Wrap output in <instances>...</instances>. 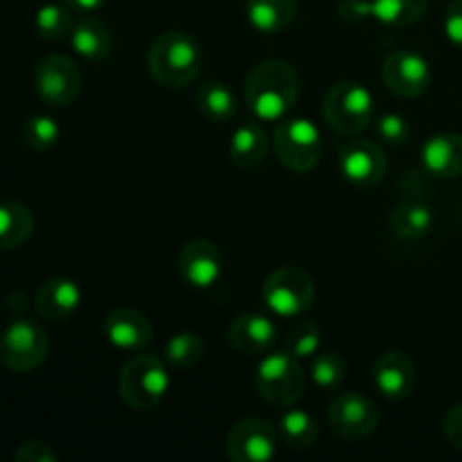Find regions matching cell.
Returning <instances> with one entry per match:
<instances>
[{
	"mask_svg": "<svg viewBox=\"0 0 462 462\" xmlns=\"http://www.w3.org/2000/svg\"><path fill=\"white\" fill-rule=\"evenodd\" d=\"M300 95V77L291 63L269 59L251 68L244 81V99L255 120L280 122L293 111Z\"/></svg>",
	"mask_w": 462,
	"mask_h": 462,
	"instance_id": "cell-1",
	"label": "cell"
},
{
	"mask_svg": "<svg viewBox=\"0 0 462 462\" xmlns=\"http://www.w3.org/2000/svg\"><path fill=\"white\" fill-rule=\"evenodd\" d=\"M147 63L152 77L162 88L179 90L197 79L201 70V48L188 32L170 30L153 41Z\"/></svg>",
	"mask_w": 462,
	"mask_h": 462,
	"instance_id": "cell-2",
	"label": "cell"
},
{
	"mask_svg": "<svg viewBox=\"0 0 462 462\" xmlns=\"http://www.w3.org/2000/svg\"><path fill=\"white\" fill-rule=\"evenodd\" d=\"M117 391L134 411H153L170 391V370L165 359L138 352L125 361L117 374Z\"/></svg>",
	"mask_w": 462,
	"mask_h": 462,
	"instance_id": "cell-3",
	"label": "cell"
},
{
	"mask_svg": "<svg viewBox=\"0 0 462 462\" xmlns=\"http://www.w3.org/2000/svg\"><path fill=\"white\" fill-rule=\"evenodd\" d=\"M323 120L334 134L356 135L374 120V97L361 81H338L328 90L323 102Z\"/></svg>",
	"mask_w": 462,
	"mask_h": 462,
	"instance_id": "cell-4",
	"label": "cell"
},
{
	"mask_svg": "<svg viewBox=\"0 0 462 462\" xmlns=\"http://www.w3.org/2000/svg\"><path fill=\"white\" fill-rule=\"evenodd\" d=\"M273 149L287 170L305 174L320 162L323 138L319 126L307 117H284L273 131Z\"/></svg>",
	"mask_w": 462,
	"mask_h": 462,
	"instance_id": "cell-5",
	"label": "cell"
},
{
	"mask_svg": "<svg viewBox=\"0 0 462 462\" xmlns=\"http://www.w3.org/2000/svg\"><path fill=\"white\" fill-rule=\"evenodd\" d=\"M300 359L284 352H271L262 359L255 373V388L266 404L275 409H289L305 393V373Z\"/></svg>",
	"mask_w": 462,
	"mask_h": 462,
	"instance_id": "cell-6",
	"label": "cell"
},
{
	"mask_svg": "<svg viewBox=\"0 0 462 462\" xmlns=\"http://www.w3.org/2000/svg\"><path fill=\"white\" fill-rule=\"evenodd\" d=\"M262 300L280 319H300L316 300V282L298 266L275 269L262 284Z\"/></svg>",
	"mask_w": 462,
	"mask_h": 462,
	"instance_id": "cell-7",
	"label": "cell"
},
{
	"mask_svg": "<svg viewBox=\"0 0 462 462\" xmlns=\"http://www.w3.org/2000/svg\"><path fill=\"white\" fill-rule=\"evenodd\" d=\"M48 334L30 319L12 320L0 334V364L12 373H34L48 359Z\"/></svg>",
	"mask_w": 462,
	"mask_h": 462,
	"instance_id": "cell-8",
	"label": "cell"
},
{
	"mask_svg": "<svg viewBox=\"0 0 462 462\" xmlns=\"http://www.w3.org/2000/svg\"><path fill=\"white\" fill-rule=\"evenodd\" d=\"M34 86L39 97L50 106H68L81 90V72L70 57L50 54L34 68Z\"/></svg>",
	"mask_w": 462,
	"mask_h": 462,
	"instance_id": "cell-9",
	"label": "cell"
},
{
	"mask_svg": "<svg viewBox=\"0 0 462 462\" xmlns=\"http://www.w3.org/2000/svg\"><path fill=\"white\" fill-rule=\"evenodd\" d=\"M278 438L269 420H239L226 436V456L233 462H269L278 449Z\"/></svg>",
	"mask_w": 462,
	"mask_h": 462,
	"instance_id": "cell-10",
	"label": "cell"
},
{
	"mask_svg": "<svg viewBox=\"0 0 462 462\" xmlns=\"http://www.w3.org/2000/svg\"><path fill=\"white\" fill-rule=\"evenodd\" d=\"M382 79L397 97H420L433 81L431 63L413 50H395L383 59Z\"/></svg>",
	"mask_w": 462,
	"mask_h": 462,
	"instance_id": "cell-11",
	"label": "cell"
},
{
	"mask_svg": "<svg viewBox=\"0 0 462 462\" xmlns=\"http://www.w3.org/2000/svg\"><path fill=\"white\" fill-rule=\"evenodd\" d=\"M338 170L355 188H374L386 176L388 158L379 143L356 138L343 144L338 152Z\"/></svg>",
	"mask_w": 462,
	"mask_h": 462,
	"instance_id": "cell-12",
	"label": "cell"
},
{
	"mask_svg": "<svg viewBox=\"0 0 462 462\" xmlns=\"http://www.w3.org/2000/svg\"><path fill=\"white\" fill-rule=\"evenodd\" d=\"M328 422L337 436L346 440H361L377 429L379 411L365 395L347 391L334 397L328 409Z\"/></svg>",
	"mask_w": 462,
	"mask_h": 462,
	"instance_id": "cell-13",
	"label": "cell"
},
{
	"mask_svg": "<svg viewBox=\"0 0 462 462\" xmlns=\"http://www.w3.org/2000/svg\"><path fill=\"white\" fill-rule=\"evenodd\" d=\"M176 269L188 287L210 289L224 273V253L210 239H192L180 248Z\"/></svg>",
	"mask_w": 462,
	"mask_h": 462,
	"instance_id": "cell-14",
	"label": "cell"
},
{
	"mask_svg": "<svg viewBox=\"0 0 462 462\" xmlns=\"http://www.w3.org/2000/svg\"><path fill=\"white\" fill-rule=\"evenodd\" d=\"M104 337L117 350L143 352L153 341L152 320L138 310L120 307L104 319Z\"/></svg>",
	"mask_w": 462,
	"mask_h": 462,
	"instance_id": "cell-15",
	"label": "cell"
},
{
	"mask_svg": "<svg viewBox=\"0 0 462 462\" xmlns=\"http://www.w3.org/2000/svg\"><path fill=\"white\" fill-rule=\"evenodd\" d=\"M373 382L388 400H406L415 391L418 370H415L413 359L404 352H383L374 364Z\"/></svg>",
	"mask_w": 462,
	"mask_h": 462,
	"instance_id": "cell-16",
	"label": "cell"
},
{
	"mask_svg": "<svg viewBox=\"0 0 462 462\" xmlns=\"http://www.w3.org/2000/svg\"><path fill=\"white\" fill-rule=\"evenodd\" d=\"M81 287L70 278H50L39 287L34 298V310L39 319L50 323H61L72 319L81 307Z\"/></svg>",
	"mask_w": 462,
	"mask_h": 462,
	"instance_id": "cell-17",
	"label": "cell"
},
{
	"mask_svg": "<svg viewBox=\"0 0 462 462\" xmlns=\"http://www.w3.org/2000/svg\"><path fill=\"white\" fill-rule=\"evenodd\" d=\"M228 341L242 355H266L278 341V329L273 320L262 314H239L230 323Z\"/></svg>",
	"mask_w": 462,
	"mask_h": 462,
	"instance_id": "cell-18",
	"label": "cell"
},
{
	"mask_svg": "<svg viewBox=\"0 0 462 462\" xmlns=\"http://www.w3.org/2000/svg\"><path fill=\"white\" fill-rule=\"evenodd\" d=\"M422 165L436 179H458L462 176V134L445 131L424 143Z\"/></svg>",
	"mask_w": 462,
	"mask_h": 462,
	"instance_id": "cell-19",
	"label": "cell"
},
{
	"mask_svg": "<svg viewBox=\"0 0 462 462\" xmlns=\"http://www.w3.org/2000/svg\"><path fill=\"white\" fill-rule=\"evenodd\" d=\"M70 45L86 61H104L113 52V32L99 18H79L70 32Z\"/></svg>",
	"mask_w": 462,
	"mask_h": 462,
	"instance_id": "cell-20",
	"label": "cell"
},
{
	"mask_svg": "<svg viewBox=\"0 0 462 462\" xmlns=\"http://www.w3.org/2000/svg\"><path fill=\"white\" fill-rule=\"evenodd\" d=\"M230 158L242 170H255L266 161L269 138L257 122H244L230 138Z\"/></svg>",
	"mask_w": 462,
	"mask_h": 462,
	"instance_id": "cell-21",
	"label": "cell"
},
{
	"mask_svg": "<svg viewBox=\"0 0 462 462\" xmlns=\"http://www.w3.org/2000/svg\"><path fill=\"white\" fill-rule=\"evenodd\" d=\"M298 14V0H248L246 18L262 34H280Z\"/></svg>",
	"mask_w": 462,
	"mask_h": 462,
	"instance_id": "cell-22",
	"label": "cell"
},
{
	"mask_svg": "<svg viewBox=\"0 0 462 462\" xmlns=\"http://www.w3.org/2000/svg\"><path fill=\"white\" fill-rule=\"evenodd\" d=\"M34 233L30 208L18 201H0V251L21 248Z\"/></svg>",
	"mask_w": 462,
	"mask_h": 462,
	"instance_id": "cell-23",
	"label": "cell"
},
{
	"mask_svg": "<svg viewBox=\"0 0 462 462\" xmlns=\"http://www.w3.org/2000/svg\"><path fill=\"white\" fill-rule=\"evenodd\" d=\"M197 108L206 120L224 125V122L233 120L235 113H237V99L224 81L210 79L199 86Z\"/></svg>",
	"mask_w": 462,
	"mask_h": 462,
	"instance_id": "cell-24",
	"label": "cell"
},
{
	"mask_svg": "<svg viewBox=\"0 0 462 462\" xmlns=\"http://www.w3.org/2000/svg\"><path fill=\"white\" fill-rule=\"evenodd\" d=\"M278 436L289 449L305 451L311 449L319 440V422L307 411L291 409L284 411L278 424Z\"/></svg>",
	"mask_w": 462,
	"mask_h": 462,
	"instance_id": "cell-25",
	"label": "cell"
},
{
	"mask_svg": "<svg viewBox=\"0 0 462 462\" xmlns=\"http://www.w3.org/2000/svg\"><path fill=\"white\" fill-rule=\"evenodd\" d=\"M388 226L400 239H420L431 230L433 212L424 203L404 201L391 212Z\"/></svg>",
	"mask_w": 462,
	"mask_h": 462,
	"instance_id": "cell-26",
	"label": "cell"
},
{
	"mask_svg": "<svg viewBox=\"0 0 462 462\" xmlns=\"http://www.w3.org/2000/svg\"><path fill=\"white\" fill-rule=\"evenodd\" d=\"M373 18L388 27L415 25L427 14L429 0H370Z\"/></svg>",
	"mask_w": 462,
	"mask_h": 462,
	"instance_id": "cell-27",
	"label": "cell"
},
{
	"mask_svg": "<svg viewBox=\"0 0 462 462\" xmlns=\"http://www.w3.org/2000/svg\"><path fill=\"white\" fill-rule=\"evenodd\" d=\"M206 355V341L197 332H179L165 343L162 359L170 368L188 370L194 368Z\"/></svg>",
	"mask_w": 462,
	"mask_h": 462,
	"instance_id": "cell-28",
	"label": "cell"
},
{
	"mask_svg": "<svg viewBox=\"0 0 462 462\" xmlns=\"http://www.w3.org/2000/svg\"><path fill=\"white\" fill-rule=\"evenodd\" d=\"M72 12H75V9H72L70 5H43L34 16L36 32L48 41L66 39V36H70L72 27H75L77 23Z\"/></svg>",
	"mask_w": 462,
	"mask_h": 462,
	"instance_id": "cell-29",
	"label": "cell"
},
{
	"mask_svg": "<svg viewBox=\"0 0 462 462\" xmlns=\"http://www.w3.org/2000/svg\"><path fill=\"white\" fill-rule=\"evenodd\" d=\"M284 347L296 359H310L320 350V329L314 320L298 319L284 337Z\"/></svg>",
	"mask_w": 462,
	"mask_h": 462,
	"instance_id": "cell-30",
	"label": "cell"
},
{
	"mask_svg": "<svg viewBox=\"0 0 462 462\" xmlns=\"http://www.w3.org/2000/svg\"><path fill=\"white\" fill-rule=\"evenodd\" d=\"M61 129H59L57 120L45 113H36V116L27 117L23 125V143L32 149V152H48L57 144Z\"/></svg>",
	"mask_w": 462,
	"mask_h": 462,
	"instance_id": "cell-31",
	"label": "cell"
},
{
	"mask_svg": "<svg viewBox=\"0 0 462 462\" xmlns=\"http://www.w3.org/2000/svg\"><path fill=\"white\" fill-rule=\"evenodd\" d=\"M346 359L337 352H316V359L311 364V379L323 391H337L346 379Z\"/></svg>",
	"mask_w": 462,
	"mask_h": 462,
	"instance_id": "cell-32",
	"label": "cell"
},
{
	"mask_svg": "<svg viewBox=\"0 0 462 462\" xmlns=\"http://www.w3.org/2000/svg\"><path fill=\"white\" fill-rule=\"evenodd\" d=\"M374 134L382 140L383 144H391V147H404L411 140V122L406 120L402 113H383L374 120Z\"/></svg>",
	"mask_w": 462,
	"mask_h": 462,
	"instance_id": "cell-33",
	"label": "cell"
},
{
	"mask_svg": "<svg viewBox=\"0 0 462 462\" xmlns=\"http://www.w3.org/2000/svg\"><path fill=\"white\" fill-rule=\"evenodd\" d=\"M14 460L16 462H57V454L50 445L41 440L23 442L16 451H14Z\"/></svg>",
	"mask_w": 462,
	"mask_h": 462,
	"instance_id": "cell-34",
	"label": "cell"
},
{
	"mask_svg": "<svg viewBox=\"0 0 462 462\" xmlns=\"http://www.w3.org/2000/svg\"><path fill=\"white\" fill-rule=\"evenodd\" d=\"M442 433L454 449L462 451V404L451 406L442 418Z\"/></svg>",
	"mask_w": 462,
	"mask_h": 462,
	"instance_id": "cell-35",
	"label": "cell"
},
{
	"mask_svg": "<svg viewBox=\"0 0 462 462\" xmlns=\"http://www.w3.org/2000/svg\"><path fill=\"white\" fill-rule=\"evenodd\" d=\"M445 34L456 48L462 50V0H454L445 14Z\"/></svg>",
	"mask_w": 462,
	"mask_h": 462,
	"instance_id": "cell-36",
	"label": "cell"
},
{
	"mask_svg": "<svg viewBox=\"0 0 462 462\" xmlns=\"http://www.w3.org/2000/svg\"><path fill=\"white\" fill-rule=\"evenodd\" d=\"M338 16L346 18L347 23H361L373 16V5H370V0H341Z\"/></svg>",
	"mask_w": 462,
	"mask_h": 462,
	"instance_id": "cell-37",
	"label": "cell"
},
{
	"mask_svg": "<svg viewBox=\"0 0 462 462\" xmlns=\"http://www.w3.org/2000/svg\"><path fill=\"white\" fill-rule=\"evenodd\" d=\"M104 3H106V0H66V5H70L75 12H81V14L95 12V9L102 7Z\"/></svg>",
	"mask_w": 462,
	"mask_h": 462,
	"instance_id": "cell-38",
	"label": "cell"
}]
</instances>
